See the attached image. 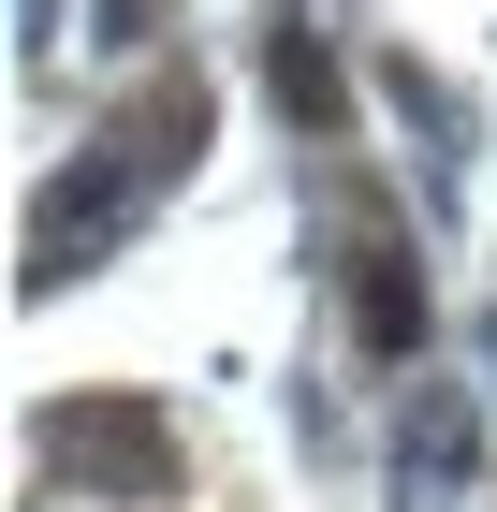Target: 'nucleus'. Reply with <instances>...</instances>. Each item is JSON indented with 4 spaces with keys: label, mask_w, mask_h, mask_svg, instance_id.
<instances>
[{
    "label": "nucleus",
    "mask_w": 497,
    "mask_h": 512,
    "mask_svg": "<svg viewBox=\"0 0 497 512\" xmlns=\"http://www.w3.org/2000/svg\"><path fill=\"white\" fill-rule=\"evenodd\" d=\"M351 322H366V352H381V366L424 352V278H410V249H395V235L351 249Z\"/></svg>",
    "instance_id": "obj_1"
},
{
    "label": "nucleus",
    "mask_w": 497,
    "mask_h": 512,
    "mask_svg": "<svg viewBox=\"0 0 497 512\" xmlns=\"http://www.w3.org/2000/svg\"><path fill=\"white\" fill-rule=\"evenodd\" d=\"M44 454H59V469H103V483H161V425L147 410H74Z\"/></svg>",
    "instance_id": "obj_2"
},
{
    "label": "nucleus",
    "mask_w": 497,
    "mask_h": 512,
    "mask_svg": "<svg viewBox=\"0 0 497 512\" xmlns=\"http://www.w3.org/2000/svg\"><path fill=\"white\" fill-rule=\"evenodd\" d=\"M278 103H293L307 132L337 118V59H322V30H307V15H293V30H278Z\"/></svg>",
    "instance_id": "obj_3"
}]
</instances>
